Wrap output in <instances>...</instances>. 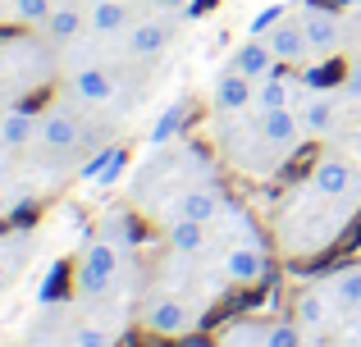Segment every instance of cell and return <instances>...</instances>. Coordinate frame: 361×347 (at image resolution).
Masks as SVG:
<instances>
[{
  "label": "cell",
  "mask_w": 361,
  "mask_h": 347,
  "mask_svg": "<svg viewBox=\"0 0 361 347\" xmlns=\"http://www.w3.org/2000/svg\"><path fill=\"white\" fill-rule=\"evenodd\" d=\"M137 320H142V329L156 334V339H183V334L197 329L192 306H188L183 297H174V293H151L147 302H142Z\"/></svg>",
  "instance_id": "6da1fadb"
},
{
  "label": "cell",
  "mask_w": 361,
  "mask_h": 347,
  "mask_svg": "<svg viewBox=\"0 0 361 347\" xmlns=\"http://www.w3.org/2000/svg\"><path fill=\"white\" fill-rule=\"evenodd\" d=\"M119 275V247L110 238H92L87 251L78 256V270H73V284H78L82 297H101Z\"/></svg>",
  "instance_id": "7a4b0ae2"
},
{
  "label": "cell",
  "mask_w": 361,
  "mask_h": 347,
  "mask_svg": "<svg viewBox=\"0 0 361 347\" xmlns=\"http://www.w3.org/2000/svg\"><path fill=\"white\" fill-rule=\"evenodd\" d=\"M307 187H316L320 196H334V201H361V170L343 156H320L311 165Z\"/></svg>",
  "instance_id": "3957f363"
},
{
  "label": "cell",
  "mask_w": 361,
  "mask_h": 347,
  "mask_svg": "<svg viewBox=\"0 0 361 347\" xmlns=\"http://www.w3.org/2000/svg\"><path fill=\"white\" fill-rule=\"evenodd\" d=\"M220 275L229 279V284H238V288H256V284H265V275H270V256H265L261 242H238V247H229L220 256Z\"/></svg>",
  "instance_id": "277c9868"
},
{
  "label": "cell",
  "mask_w": 361,
  "mask_h": 347,
  "mask_svg": "<svg viewBox=\"0 0 361 347\" xmlns=\"http://www.w3.org/2000/svg\"><path fill=\"white\" fill-rule=\"evenodd\" d=\"M256 133H261L265 146H274V151H288V146H298L302 137H307V124H302L298 110H261V119H256Z\"/></svg>",
  "instance_id": "5b68a950"
},
{
  "label": "cell",
  "mask_w": 361,
  "mask_h": 347,
  "mask_svg": "<svg viewBox=\"0 0 361 347\" xmlns=\"http://www.w3.org/2000/svg\"><path fill=\"white\" fill-rule=\"evenodd\" d=\"M78 137H82V124H78V115H73L69 106H51V110L37 115V142H42V146H51V151H69Z\"/></svg>",
  "instance_id": "8992f818"
},
{
  "label": "cell",
  "mask_w": 361,
  "mask_h": 347,
  "mask_svg": "<svg viewBox=\"0 0 361 347\" xmlns=\"http://www.w3.org/2000/svg\"><path fill=\"white\" fill-rule=\"evenodd\" d=\"M69 96L78 106H106L115 96V73L101 69V64H82V69L69 73Z\"/></svg>",
  "instance_id": "52a82bcc"
},
{
  "label": "cell",
  "mask_w": 361,
  "mask_h": 347,
  "mask_svg": "<svg viewBox=\"0 0 361 347\" xmlns=\"http://www.w3.org/2000/svg\"><path fill=\"white\" fill-rule=\"evenodd\" d=\"M265 42H270V51H274V60H279V64H302L311 55V42H307L302 18H279V23L265 32Z\"/></svg>",
  "instance_id": "ba28073f"
},
{
  "label": "cell",
  "mask_w": 361,
  "mask_h": 347,
  "mask_svg": "<svg viewBox=\"0 0 361 347\" xmlns=\"http://www.w3.org/2000/svg\"><path fill=\"white\" fill-rule=\"evenodd\" d=\"M302 27H307V42H311V55H334L338 51V14L334 9H320L311 5L307 14H302Z\"/></svg>",
  "instance_id": "9c48e42d"
},
{
  "label": "cell",
  "mask_w": 361,
  "mask_h": 347,
  "mask_svg": "<svg viewBox=\"0 0 361 347\" xmlns=\"http://www.w3.org/2000/svg\"><path fill=\"white\" fill-rule=\"evenodd\" d=\"M169 42V23L165 18H137L128 27V55L133 60H156Z\"/></svg>",
  "instance_id": "30bf717a"
},
{
  "label": "cell",
  "mask_w": 361,
  "mask_h": 347,
  "mask_svg": "<svg viewBox=\"0 0 361 347\" xmlns=\"http://www.w3.org/2000/svg\"><path fill=\"white\" fill-rule=\"evenodd\" d=\"M233 69H238V73H247L252 82H265L270 73H279L283 64L274 60L270 42L261 37V42H247V46H238V51H233Z\"/></svg>",
  "instance_id": "8fae6325"
},
{
  "label": "cell",
  "mask_w": 361,
  "mask_h": 347,
  "mask_svg": "<svg viewBox=\"0 0 361 347\" xmlns=\"http://www.w3.org/2000/svg\"><path fill=\"white\" fill-rule=\"evenodd\" d=\"M325 297L334 302V311H361V265H348V270H334V275L325 279Z\"/></svg>",
  "instance_id": "7c38bea8"
},
{
  "label": "cell",
  "mask_w": 361,
  "mask_h": 347,
  "mask_svg": "<svg viewBox=\"0 0 361 347\" xmlns=\"http://www.w3.org/2000/svg\"><path fill=\"white\" fill-rule=\"evenodd\" d=\"M252 101H256V82L247 78V73L229 69V73L215 78V106L220 110H243V106H252Z\"/></svg>",
  "instance_id": "4fadbf2b"
},
{
  "label": "cell",
  "mask_w": 361,
  "mask_h": 347,
  "mask_svg": "<svg viewBox=\"0 0 361 347\" xmlns=\"http://www.w3.org/2000/svg\"><path fill=\"white\" fill-rule=\"evenodd\" d=\"M87 27H92L97 37L128 32V27H133L128 5H123V0H97V5H87Z\"/></svg>",
  "instance_id": "5bb4252c"
},
{
  "label": "cell",
  "mask_w": 361,
  "mask_h": 347,
  "mask_svg": "<svg viewBox=\"0 0 361 347\" xmlns=\"http://www.w3.org/2000/svg\"><path fill=\"white\" fill-rule=\"evenodd\" d=\"M165 242L178 251V256H197V251H206L211 233H206V224H202V220H188V215H178V220L165 229Z\"/></svg>",
  "instance_id": "9a60e30c"
},
{
  "label": "cell",
  "mask_w": 361,
  "mask_h": 347,
  "mask_svg": "<svg viewBox=\"0 0 361 347\" xmlns=\"http://www.w3.org/2000/svg\"><path fill=\"white\" fill-rule=\"evenodd\" d=\"M37 142V115L32 110H5L0 115V146L5 151H18V146Z\"/></svg>",
  "instance_id": "2e32d148"
},
{
  "label": "cell",
  "mask_w": 361,
  "mask_h": 347,
  "mask_svg": "<svg viewBox=\"0 0 361 347\" xmlns=\"http://www.w3.org/2000/svg\"><path fill=\"white\" fill-rule=\"evenodd\" d=\"M46 37L51 42H73V37L87 27V9H78V5H55L51 9V18H46Z\"/></svg>",
  "instance_id": "e0dca14e"
},
{
  "label": "cell",
  "mask_w": 361,
  "mask_h": 347,
  "mask_svg": "<svg viewBox=\"0 0 361 347\" xmlns=\"http://www.w3.org/2000/svg\"><path fill=\"white\" fill-rule=\"evenodd\" d=\"M329 315H334V302L325 297V288H311V293L298 297V324L302 329H329Z\"/></svg>",
  "instance_id": "ac0fdd59"
},
{
  "label": "cell",
  "mask_w": 361,
  "mask_h": 347,
  "mask_svg": "<svg viewBox=\"0 0 361 347\" xmlns=\"http://www.w3.org/2000/svg\"><path fill=\"white\" fill-rule=\"evenodd\" d=\"M178 215L211 224L215 215H224V201H220V192H211V187H192V192H183V196H178Z\"/></svg>",
  "instance_id": "d6986e66"
},
{
  "label": "cell",
  "mask_w": 361,
  "mask_h": 347,
  "mask_svg": "<svg viewBox=\"0 0 361 347\" xmlns=\"http://www.w3.org/2000/svg\"><path fill=\"white\" fill-rule=\"evenodd\" d=\"M256 110H288L293 106V82L283 73H270L265 82H256Z\"/></svg>",
  "instance_id": "ffe728a7"
},
{
  "label": "cell",
  "mask_w": 361,
  "mask_h": 347,
  "mask_svg": "<svg viewBox=\"0 0 361 347\" xmlns=\"http://www.w3.org/2000/svg\"><path fill=\"white\" fill-rule=\"evenodd\" d=\"M334 115H338V101L334 96H316L307 101V110H302V124H307V133H329L334 128Z\"/></svg>",
  "instance_id": "44dd1931"
},
{
  "label": "cell",
  "mask_w": 361,
  "mask_h": 347,
  "mask_svg": "<svg viewBox=\"0 0 361 347\" xmlns=\"http://www.w3.org/2000/svg\"><path fill=\"white\" fill-rule=\"evenodd\" d=\"M261 347H307V329L298 320H274L261 329Z\"/></svg>",
  "instance_id": "7402d4cb"
},
{
  "label": "cell",
  "mask_w": 361,
  "mask_h": 347,
  "mask_svg": "<svg viewBox=\"0 0 361 347\" xmlns=\"http://www.w3.org/2000/svg\"><path fill=\"white\" fill-rule=\"evenodd\" d=\"M51 9H55V0H9V18L14 23H46L51 18Z\"/></svg>",
  "instance_id": "603a6c76"
},
{
  "label": "cell",
  "mask_w": 361,
  "mask_h": 347,
  "mask_svg": "<svg viewBox=\"0 0 361 347\" xmlns=\"http://www.w3.org/2000/svg\"><path fill=\"white\" fill-rule=\"evenodd\" d=\"M73 343L78 347H115V334L101 329V324H78V329H73Z\"/></svg>",
  "instance_id": "cb8c5ba5"
},
{
  "label": "cell",
  "mask_w": 361,
  "mask_h": 347,
  "mask_svg": "<svg viewBox=\"0 0 361 347\" xmlns=\"http://www.w3.org/2000/svg\"><path fill=\"white\" fill-rule=\"evenodd\" d=\"M279 18H283V9H279V5H270V9H261V14H256V18H252V32H256V37H261V32H270V27H274V23H279Z\"/></svg>",
  "instance_id": "d4e9b609"
},
{
  "label": "cell",
  "mask_w": 361,
  "mask_h": 347,
  "mask_svg": "<svg viewBox=\"0 0 361 347\" xmlns=\"http://www.w3.org/2000/svg\"><path fill=\"white\" fill-rule=\"evenodd\" d=\"M9 210H14V192H9V187H0V220H5Z\"/></svg>",
  "instance_id": "484cf974"
},
{
  "label": "cell",
  "mask_w": 361,
  "mask_h": 347,
  "mask_svg": "<svg viewBox=\"0 0 361 347\" xmlns=\"http://www.w3.org/2000/svg\"><path fill=\"white\" fill-rule=\"evenodd\" d=\"M9 279V256H5V247H0V284Z\"/></svg>",
  "instance_id": "4316f807"
},
{
  "label": "cell",
  "mask_w": 361,
  "mask_h": 347,
  "mask_svg": "<svg viewBox=\"0 0 361 347\" xmlns=\"http://www.w3.org/2000/svg\"><path fill=\"white\" fill-rule=\"evenodd\" d=\"M353 146H357V160H361V128H357V137H353Z\"/></svg>",
  "instance_id": "83f0119b"
},
{
  "label": "cell",
  "mask_w": 361,
  "mask_h": 347,
  "mask_svg": "<svg viewBox=\"0 0 361 347\" xmlns=\"http://www.w3.org/2000/svg\"><path fill=\"white\" fill-rule=\"evenodd\" d=\"M307 347H325V343H307Z\"/></svg>",
  "instance_id": "f1b7e54d"
},
{
  "label": "cell",
  "mask_w": 361,
  "mask_h": 347,
  "mask_svg": "<svg viewBox=\"0 0 361 347\" xmlns=\"http://www.w3.org/2000/svg\"><path fill=\"white\" fill-rule=\"evenodd\" d=\"M0 160H5V146H0Z\"/></svg>",
  "instance_id": "f546056e"
},
{
  "label": "cell",
  "mask_w": 361,
  "mask_h": 347,
  "mask_svg": "<svg viewBox=\"0 0 361 347\" xmlns=\"http://www.w3.org/2000/svg\"><path fill=\"white\" fill-rule=\"evenodd\" d=\"M0 115H5V106H0Z\"/></svg>",
  "instance_id": "4dcf8cb0"
}]
</instances>
